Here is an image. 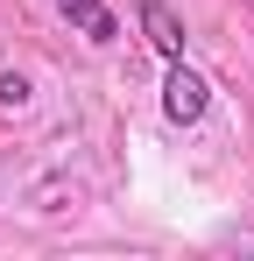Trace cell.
<instances>
[{
  "instance_id": "obj_2",
  "label": "cell",
  "mask_w": 254,
  "mask_h": 261,
  "mask_svg": "<svg viewBox=\"0 0 254 261\" xmlns=\"http://www.w3.org/2000/svg\"><path fill=\"white\" fill-rule=\"evenodd\" d=\"M141 29H148V43L163 49L169 64H176V57H184V29H176V14H169L163 0H141Z\"/></svg>"
},
{
  "instance_id": "obj_1",
  "label": "cell",
  "mask_w": 254,
  "mask_h": 261,
  "mask_svg": "<svg viewBox=\"0 0 254 261\" xmlns=\"http://www.w3.org/2000/svg\"><path fill=\"white\" fill-rule=\"evenodd\" d=\"M163 113L176 120V127L205 120V78H198V71H184V57L169 64V85H163Z\"/></svg>"
},
{
  "instance_id": "obj_3",
  "label": "cell",
  "mask_w": 254,
  "mask_h": 261,
  "mask_svg": "<svg viewBox=\"0 0 254 261\" xmlns=\"http://www.w3.org/2000/svg\"><path fill=\"white\" fill-rule=\"evenodd\" d=\"M57 7H64L71 21H78L92 43H113V14H106V0H57Z\"/></svg>"
},
{
  "instance_id": "obj_4",
  "label": "cell",
  "mask_w": 254,
  "mask_h": 261,
  "mask_svg": "<svg viewBox=\"0 0 254 261\" xmlns=\"http://www.w3.org/2000/svg\"><path fill=\"white\" fill-rule=\"evenodd\" d=\"M29 99V78H14V71H0V106H21Z\"/></svg>"
}]
</instances>
